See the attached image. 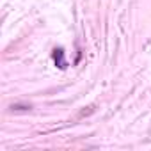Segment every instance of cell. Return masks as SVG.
Segmentation results:
<instances>
[{"label": "cell", "instance_id": "1", "mask_svg": "<svg viewBox=\"0 0 151 151\" xmlns=\"http://www.w3.org/2000/svg\"><path fill=\"white\" fill-rule=\"evenodd\" d=\"M53 60H55V64H57L60 69L66 68V60H64V52H62V48H55V50H53Z\"/></svg>", "mask_w": 151, "mask_h": 151}]
</instances>
